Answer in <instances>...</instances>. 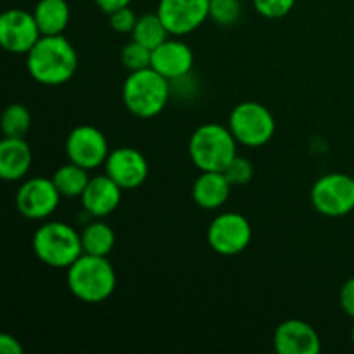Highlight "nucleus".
<instances>
[{"instance_id": "1", "label": "nucleus", "mask_w": 354, "mask_h": 354, "mask_svg": "<svg viewBox=\"0 0 354 354\" xmlns=\"http://www.w3.org/2000/svg\"><path fill=\"white\" fill-rule=\"evenodd\" d=\"M26 68L31 78L47 86L68 83L78 68V54L62 35H41L26 54Z\"/></svg>"}, {"instance_id": "2", "label": "nucleus", "mask_w": 354, "mask_h": 354, "mask_svg": "<svg viewBox=\"0 0 354 354\" xmlns=\"http://www.w3.org/2000/svg\"><path fill=\"white\" fill-rule=\"evenodd\" d=\"M68 289L78 301L99 304L109 299L116 290V272L107 256L83 252L66 273Z\"/></svg>"}, {"instance_id": "3", "label": "nucleus", "mask_w": 354, "mask_h": 354, "mask_svg": "<svg viewBox=\"0 0 354 354\" xmlns=\"http://www.w3.org/2000/svg\"><path fill=\"white\" fill-rule=\"evenodd\" d=\"M237 145L230 128L218 123L201 124L189 140V156L201 171H225L237 158Z\"/></svg>"}, {"instance_id": "4", "label": "nucleus", "mask_w": 354, "mask_h": 354, "mask_svg": "<svg viewBox=\"0 0 354 354\" xmlns=\"http://www.w3.org/2000/svg\"><path fill=\"white\" fill-rule=\"evenodd\" d=\"M171 86L169 80L156 69L131 71L123 83V102L133 116L151 120L168 106Z\"/></svg>"}, {"instance_id": "5", "label": "nucleus", "mask_w": 354, "mask_h": 354, "mask_svg": "<svg viewBox=\"0 0 354 354\" xmlns=\"http://www.w3.org/2000/svg\"><path fill=\"white\" fill-rule=\"evenodd\" d=\"M33 252L44 265L68 270L83 254L82 234L62 221H47L35 232Z\"/></svg>"}, {"instance_id": "6", "label": "nucleus", "mask_w": 354, "mask_h": 354, "mask_svg": "<svg viewBox=\"0 0 354 354\" xmlns=\"http://www.w3.org/2000/svg\"><path fill=\"white\" fill-rule=\"evenodd\" d=\"M228 128L235 140L245 147H263L275 135V118L272 111L259 102H241L232 109Z\"/></svg>"}, {"instance_id": "7", "label": "nucleus", "mask_w": 354, "mask_h": 354, "mask_svg": "<svg viewBox=\"0 0 354 354\" xmlns=\"http://www.w3.org/2000/svg\"><path fill=\"white\" fill-rule=\"evenodd\" d=\"M311 204L324 216H346L354 209V178L346 173L320 176L311 189Z\"/></svg>"}, {"instance_id": "8", "label": "nucleus", "mask_w": 354, "mask_h": 354, "mask_svg": "<svg viewBox=\"0 0 354 354\" xmlns=\"http://www.w3.org/2000/svg\"><path fill=\"white\" fill-rule=\"evenodd\" d=\"M252 227L241 213H221L207 228V244L221 256H235L249 248Z\"/></svg>"}, {"instance_id": "9", "label": "nucleus", "mask_w": 354, "mask_h": 354, "mask_svg": "<svg viewBox=\"0 0 354 354\" xmlns=\"http://www.w3.org/2000/svg\"><path fill=\"white\" fill-rule=\"evenodd\" d=\"M109 152L106 135L92 124L73 128L66 138V156L69 161L83 166L88 171L106 165Z\"/></svg>"}, {"instance_id": "10", "label": "nucleus", "mask_w": 354, "mask_h": 354, "mask_svg": "<svg viewBox=\"0 0 354 354\" xmlns=\"http://www.w3.org/2000/svg\"><path fill=\"white\" fill-rule=\"evenodd\" d=\"M61 197L54 180L35 176V178L26 180L17 189L16 206L24 218L40 221L50 216L57 209Z\"/></svg>"}, {"instance_id": "11", "label": "nucleus", "mask_w": 354, "mask_h": 354, "mask_svg": "<svg viewBox=\"0 0 354 354\" xmlns=\"http://www.w3.org/2000/svg\"><path fill=\"white\" fill-rule=\"evenodd\" d=\"M156 12L169 35L183 37L206 23L209 17V0H159Z\"/></svg>"}, {"instance_id": "12", "label": "nucleus", "mask_w": 354, "mask_h": 354, "mask_svg": "<svg viewBox=\"0 0 354 354\" xmlns=\"http://www.w3.org/2000/svg\"><path fill=\"white\" fill-rule=\"evenodd\" d=\"M41 38L33 12L9 9L0 17V45L10 54H28Z\"/></svg>"}, {"instance_id": "13", "label": "nucleus", "mask_w": 354, "mask_h": 354, "mask_svg": "<svg viewBox=\"0 0 354 354\" xmlns=\"http://www.w3.org/2000/svg\"><path fill=\"white\" fill-rule=\"evenodd\" d=\"M104 168L106 175H109L123 190L138 189L149 175L147 159L133 147H118L111 151Z\"/></svg>"}, {"instance_id": "14", "label": "nucleus", "mask_w": 354, "mask_h": 354, "mask_svg": "<svg viewBox=\"0 0 354 354\" xmlns=\"http://www.w3.org/2000/svg\"><path fill=\"white\" fill-rule=\"evenodd\" d=\"M273 348L279 354H318L322 339L306 322L286 320L273 334Z\"/></svg>"}, {"instance_id": "15", "label": "nucleus", "mask_w": 354, "mask_h": 354, "mask_svg": "<svg viewBox=\"0 0 354 354\" xmlns=\"http://www.w3.org/2000/svg\"><path fill=\"white\" fill-rule=\"evenodd\" d=\"M151 68L169 82L185 78L194 68V52L185 41L168 38L152 50Z\"/></svg>"}, {"instance_id": "16", "label": "nucleus", "mask_w": 354, "mask_h": 354, "mask_svg": "<svg viewBox=\"0 0 354 354\" xmlns=\"http://www.w3.org/2000/svg\"><path fill=\"white\" fill-rule=\"evenodd\" d=\"M123 189L109 175L92 176L82 194V206L92 218H106L120 206Z\"/></svg>"}, {"instance_id": "17", "label": "nucleus", "mask_w": 354, "mask_h": 354, "mask_svg": "<svg viewBox=\"0 0 354 354\" xmlns=\"http://www.w3.org/2000/svg\"><path fill=\"white\" fill-rule=\"evenodd\" d=\"M33 154L24 138L3 137L0 142V178L6 182H19L28 175Z\"/></svg>"}, {"instance_id": "18", "label": "nucleus", "mask_w": 354, "mask_h": 354, "mask_svg": "<svg viewBox=\"0 0 354 354\" xmlns=\"http://www.w3.org/2000/svg\"><path fill=\"white\" fill-rule=\"evenodd\" d=\"M232 183L223 171H201L192 185L194 203L207 211L220 209L230 197Z\"/></svg>"}, {"instance_id": "19", "label": "nucleus", "mask_w": 354, "mask_h": 354, "mask_svg": "<svg viewBox=\"0 0 354 354\" xmlns=\"http://www.w3.org/2000/svg\"><path fill=\"white\" fill-rule=\"evenodd\" d=\"M33 16L41 35H62L71 19V10L66 0H38Z\"/></svg>"}, {"instance_id": "20", "label": "nucleus", "mask_w": 354, "mask_h": 354, "mask_svg": "<svg viewBox=\"0 0 354 354\" xmlns=\"http://www.w3.org/2000/svg\"><path fill=\"white\" fill-rule=\"evenodd\" d=\"M83 252L93 256H107L114 249L116 235L107 223L95 218V221L86 225L82 232Z\"/></svg>"}, {"instance_id": "21", "label": "nucleus", "mask_w": 354, "mask_h": 354, "mask_svg": "<svg viewBox=\"0 0 354 354\" xmlns=\"http://www.w3.org/2000/svg\"><path fill=\"white\" fill-rule=\"evenodd\" d=\"M52 180L62 197H82L83 190L88 185L90 176L88 169L69 161L68 165H62L61 168L55 169Z\"/></svg>"}, {"instance_id": "22", "label": "nucleus", "mask_w": 354, "mask_h": 354, "mask_svg": "<svg viewBox=\"0 0 354 354\" xmlns=\"http://www.w3.org/2000/svg\"><path fill=\"white\" fill-rule=\"evenodd\" d=\"M168 37L169 31L166 30V26L162 24L158 12L144 14V16L138 17L137 24H135L133 31H131V40L145 45V47H149L151 50H154L158 45H161L162 41L168 40Z\"/></svg>"}, {"instance_id": "23", "label": "nucleus", "mask_w": 354, "mask_h": 354, "mask_svg": "<svg viewBox=\"0 0 354 354\" xmlns=\"http://www.w3.org/2000/svg\"><path fill=\"white\" fill-rule=\"evenodd\" d=\"M31 127V114L24 104H10L3 111L2 131L6 137L24 138Z\"/></svg>"}, {"instance_id": "24", "label": "nucleus", "mask_w": 354, "mask_h": 354, "mask_svg": "<svg viewBox=\"0 0 354 354\" xmlns=\"http://www.w3.org/2000/svg\"><path fill=\"white\" fill-rule=\"evenodd\" d=\"M152 62V50L138 41L131 40L130 44L121 48V64L128 71H140V69L151 68Z\"/></svg>"}, {"instance_id": "25", "label": "nucleus", "mask_w": 354, "mask_h": 354, "mask_svg": "<svg viewBox=\"0 0 354 354\" xmlns=\"http://www.w3.org/2000/svg\"><path fill=\"white\" fill-rule=\"evenodd\" d=\"M242 14L241 0H209V19L220 26H232Z\"/></svg>"}, {"instance_id": "26", "label": "nucleus", "mask_w": 354, "mask_h": 354, "mask_svg": "<svg viewBox=\"0 0 354 354\" xmlns=\"http://www.w3.org/2000/svg\"><path fill=\"white\" fill-rule=\"evenodd\" d=\"M223 173L228 178V182L232 183V187H242L245 185V183L251 182L254 169H252V165L248 159L237 156V158L225 168Z\"/></svg>"}, {"instance_id": "27", "label": "nucleus", "mask_w": 354, "mask_h": 354, "mask_svg": "<svg viewBox=\"0 0 354 354\" xmlns=\"http://www.w3.org/2000/svg\"><path fill=\"white\" fill-rule=\"evenodd\" d=\"M296 0H252L256 12L268 19H279L294 9Z\"/></svg>"}, {"instance_id": "28", "label": "nucleus", "mask_w": 354, "mask_h": 354, "mask_svg": "<svg viewBox=\"0 0 354 354\" xmlns=\"http://www.w3.org/2000/svg\"><path fill=\"white\" fill-rule=\"evenodd\" d=\"M138 17L135 14V10L131 9L130 6L128 7H121V9L114 10V12L109 14V26L113 28L116 33H131L137 24Z\"/></svg>"}, {"instance_id": "29", "label": "nucleus", "mask_w": 354, "mask_h": 354, "mask_svg": "<svg viewBox=\"0 0 354 354\" xmlns=\"http://www.w3.org/2000/svg\"><path fill=\"white\" fill-rule=\"evenodd\" d=\"M339 304L341 310L354 320V279L346 280L339 290Z\"/></svg>"}, {"instance_id": "30", "label": "nucleus", "mask_w": 354, "mask_h": 354, "mask_svg": "<svg viewBox=\"0 0 354 354\" xmlns=\"http://www.w3.org/2000/svg\"><path fill=\"white\" fill-rule=\"evenodd\" d=\"M0 353L2 354H23V346L14 335L2 334L0 335Z\"/></svg>"}, {"instance_id": "31", "label": "nucleus", "mask_w": 354, "mask_h": 354, "mask_svg": "<svg viewBox=\"0 0 354 354\" xmlns=\"http://www.w3.org/2000/svg\"><path fill=\"white\" fill-rule=\"evenodd\" d=\"M97 3L100 10H104L106 14L114 12V10L121 9V7H128L133 0H93Z\"/></svg>"}, {"instance_id": "32", "label": "nucleus", "mask_w": 354, "mask_h": 354, "mask_svg": "<svg viewBox=\"0 0 354 354\" xmlns=\"http://www.w3.org/2000/svg\"><path fill=\"white\" fill-rule=\"evenodd\" d=\"M351 341H353V346H354V325H353V330H351Z\"/></svg>"}]
</instances>
